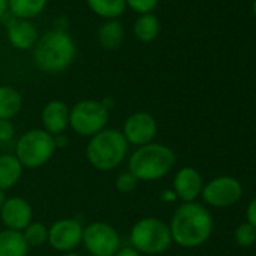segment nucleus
<instances>
[{
    "label": "nucleus",
    "mask_w": 256,
    "mask_h": 256,
    "mask_svg": "<svg viewBox=\"0 0 256 256\" xmlns=\"http://www.w3.org/2000/svg\"><path fill=\"white\" fill-rule=\"evenodd\" d=\"M246 218H247V223H250L252 226L256 228V196L250 200V204L246 210Z\"/></svg>",
    "instance_id": "nucleus-28"
},
{
    "label": "nucleus",
    "mask_w": 256,
    "mask_h": 256,
    "mask_svg": "<svg viewBox=\"0 0 256 256\" xmlns=\"http://www.w3.org/2000/svg\"><path fill=\"white\" fill-rule=\"evenodd\" d=\"M110 110L98 100H82L70 108V128L80 138H92L107 128Z\"/></svg>",
    "instance_id": "nucleus-7"
},
{
    "label": "nucleus",
    "mask_w": 256,
    "mask_h": 256,
    "mask_svg": "<svg viewBox=\"0 0 256 256\" xmlns=\"http://www.w3.org/2000/svg\"><path fill=\"white\" fill-rule=\"evenodd\" d=\"M86 4L94 14L107 20H116L126 10L125 0H86Z\"/></svg>",
    "instance_id": "nucleus-21"
},
{
    "label": "nucleus",
    "mask_w": 256,
    "mask_h": 256,
    "mask_svg": "<svg viewBox=\"0 0 256 256\" xmlns=\"http://www.w3.org/2000/svg\"><path fill=\"white\" fill-rule=\"evenodd\" d=\"M113 256H142L138 250H134L132 246H126V247H120Z\"/></svg>",
    "instance_id": "nucleus-29"
},
{
    "label": "nucleus",
    "mask_w": 256,
    "mask_h": 256,
    "mask_svg": "<svg viewBox=\"0 0 256 256\" xmlns=\"http://www.w3.org/2000/svg\"><path fill=\"white\" fill-rule=\"evenodd\" d=\"M125 5L132 11L144 16V14H151L157 8L158 0H125Z\"/></svg>",
    "instance_id": "nucleus-26"
},
{
    "label": "nucleus",
    "mask_w": 256,
    "mask_h": 256,
    "mask_svg": "<svg viewBox=\"0 0 256 256\" xmlns=\"http://www.w3.org/2000/svg\"><path fill=\"white\" fill-rule=\"evenodd\" d=\"M29 246L23 232L4 229L0 230V256H28Z\"/></svg>",
    "instance_id": "nucleus-17"
},
{
    "label": "nucleus",
    "mask_w": 256,
    "mask_h": 256,
    "mask_svg": "<svg viewBox=\"0 0 256 256\" xmlns=\"http://www.w3.org/2000/svg\"><path fill=\"white\" fill-rule=\"evenodd\" d=\"M23 236H24L29 248L44 246L48 241V228L41 222H32L23 230Z\"/></svg>",
    "instance_id": "nucleus-23"
},
{
    "label": "nucleus",
    "mask_w": 256,
    "mask_h": 256,
    "mask_svg": "<svg viewBox=\"0 0 256 256\" xmlns=\"http://www.w3.org/2000/svg\"><path fill=\"white\" fill-rule=\"evenodd\" d=\"M82 244L92 256H113L120 248V236L112 224L92 222L83 229Z\"/></svg>",
    "instance_id": "nucleus-8"
},
{
    "label": "nucleus",
    "mask_w": 256,
    "mask_h": 256,
    "mask_svg": "<svg viewBox=\"0 0 256 256\" xmlns=\"http://www.w3.org/2000/svg\"><path fill=\"white\" fill-rule=\"evenodd\" d=\"M234 238L240 247H252L256 242V228L244 222L236 226L234 232Z\"/></svg>",
    "instance_id": "nucleus-24"
},
{
    "label": "nucleus",
    "mask_w": 256,
    "mask_h": 256,
    "mask_svg": "<svg viewBox=\"0 0 256 256\" xmlns=\"http://www.w3.org/2000/svg\"><path fill=\"white\" fill-rule=\"evenodd\" d=\"M160 199L164 200V202H174V200H176V196H175V193H174L172 190H164V192L162 193Z\"/></svg>",
    "instance_id": "nucleus-31"
},
{
    "label": "nucleus",
    "mask_w": 256,
    "mask_h": 256,
    "mask_svg": "<svg viewBox=\"0 0 256 256\" xmlns=\"http://www.w3.org/2000/svg\"><path fill=\"white\" fill-rule=\"evenodd\" d=\"M0 220L5 229L23 232L34 222V208L24 198H6L4 206L0 208Z\"/></svg>",
    "instance_id": "nucleus-12"
},
{
    "label": "nucleus",
    "mask_w": 256,
    "mask_h": 256,
    "mask_svg": "<svg viewBox=\"0 0 256 256\" xmlns=\"http://www.w3.org/2000/svg\"><path fill=\"white\" fill-rule=\"evenodd\" d=\"M204 186L205 182L199 170L192 166H184L174 176L172 192L182 204H188L196 202V199L200 198Z\"/></svg>",
    "instance_id": "nucleus-13"
},
{
    "label": "nucleus",
    "mask_w": 256,
    "mask_h": 256,
    "mask_svg": "<svg viewBox=\"0 0 256 256\" xmlns=\"http://www.w3.org/2000/svg\"><path fill=\"white\" fill-rule=\"evenodd\" d=\"M176 164V154L163 144H148L139 146L128 157V172L138 181L154 182L166 175Z\"/></svg>",
    "instance_id": "nucleus-3"
},
{
    "label": "nucleus",
    "mask_w": 256,
    "mask_h": 256,
    "mask_svg": "<svg viewBox=\"0 0 256 256\" xmlns=\"http://www.w3.org/2000/svg\"><path fill=\"white\" fill-rule=\"evenodd\" d=\"M8 40L11 46L17 50H30L38 41V30L35 24L29 20H16L11 26L6 28Z\"/></svg>",
    "instance_id": "nucleus-15"
},
{
    "label": "nucleus",
    "mask_w": 256,
    "mask_h": 256,
    "mask_svg": "<svg viewBox=\"0 0 256 256\" xmlns=\"http://www.w3.org/2000/svg\"><path fill=\"white\" fill-rule=\"evenodd\" d=\"M242 196L241 182L228 175L216 176L205 182L202 190V200L212 208H229L235 205Z\"/></svg>",
    "instance_id": "nucleus-9"
},
{
    "label": "nucleus",
    "mask_w": 256,
    "mask_h": 256,
    "mask_svg": "<svg viewBox=\"0 0 256 256\" xmlns=\"http://www.w3.org/2000/svg\"><path fill=\"white\" fill-rule=\"evenodd\" d=\"M138 184H139V181L130 172H128V170L120 172L116 176V181H114V187H116V190L120 194H128V193L134 192L136 187H138Z\"/></svg>",
    "instance_id": "nucleus-25"
},
{
    "label": "nucleus",
    "mask_w": 256,
    "mask_h": 256,
    "mask_svg": "<svg viewBox=\"0 0 256 256\" xmlns=\"http://www.w3.org/2000/svg\"><path fill=\"white\" fill-rule=\"evenodd\" d=\"M60 256H82V254H78L76 252H66V253H62Z\"/></svg>",
    "instance_id": "nucleus-34"
},
{
    "label": "nucleus",
    "mask_w": 256,
    "mask_h": 256,
    "mask_svg": "<svg viewBox=\"0 0 256 256\" xmlns=\"http://www.w3.org/2000/svg\"><path fill=\"white\" fill-rule=\"evenodd\" d=\"M16 136V126L11 120H0V144H8Z\"/></svg>",
    "instance_id": "nucleus-27"
},
{
    "label": "nucleus",
    "mask_w": 256,
    "mask_h": 256,
    "mask_svg": "<svg viewBox=\"0 0 256 256\" xmlns=\"http://www.w3.org/2000/svg\"><path fill=\"white\" fill-rule=\"evenodd\" d=\"M5 200H6V194H5V192H4V190H0V208L4 206Z\"/></svg>",
    "instance_id": "nucleus-33"
},
{
    "label": "nucleus",
    "mask_w": 256,
    "mask_h": 256,
    "mask_svg": "<svg viewBox=\"0 0 256 256\" xmlns=\"http://www.w3.org/2000/svg\"><path fill=\"white\" fill-rule=\"evenodd\" d=\"M212 228L211 212L198 202L181 204L174 211L169 223L172 242L182 248H194L205 244L212 234Z\"/></svg>",
    "instance_id": "nucleus-1"
},
{
    "label": "nucleus",
    "mask_w": 256,
    "mask_h": 256,
    "mask_svg": "<svg viewBox=\"0 0 256 256\" xmlns=\"http://www.w3.org/2000/svg\"><path fill=\"white\" fill-rule=\"evenodd\" d=\"M6 11H8V0H0V22H2V17L5 16Z\"/></svg>",
    "instance_id": "nucleus-32"
},
{
    "label": "nucleus",
    "mask_w": 256,
    "mask_h": 256,
    "mask_svg": "<svg viewBox=\"0 0 256 256\" xmlns=\"http://www.w3.org/2000/svg\"><path fill=\"white\" fill-rule=\"evenodd\" d=\"M128 145L136 148L152 144L158 133V124L148 112H134L128 116L120 130Z\"/></svg>",
    "instance_id": "nucleus-10"
},
{
    "label": "nucleus",
    "mask_w": 256,
    "mask_h": 256,
    "mask_svg": "<svg viewBox=\"0 0 256 256\" xmlns=\"http://www.w3.org/2000/svg\"><path fill=\"white\" fill-rule=\"evenodd\" d=\"M23 166L14 154L0 156V190H10L18 184L23 175Z\"/></svg>",
    "instance_id": "nucleus-16"
},
{
    "label": "nucleus",
    "mask_w": 256,
    "mask_h": 256,
    "mask_svg": "<svg viewBox=\"0 0 256 256\" xmlns=\"http://www.w3.org/2000/svg\"><path fill=\"white\" fill-rule=\"evenodd\" d=\"M47 5V0H8V11L18 20L38 17Z\"/></svg>",
    "instance_id": "nucleus-20"
},
{
    "label": "nucleus",
    "mask_w": 256,
    "mask_h": 256,
    "mask_svg": "<svg viewBox=\"0 0 256 256\" xmlns=\"http://www.w3.org/2000/svg\"><path fill=\"white\" fill-rule=\"evenodd\" d=\"M42 130L52 136L65 134L70 128V107L60 100L48 101L41 112Z\"/></svg>",
    "instance_id": "nucleus-14"
},
{
    "label": "nucleus",
    "mask_w": 256,
    "mask_h": 256,
    "mask_svg": "<svg viewBox=\"0 0 256 256\" xmlns=\"http://www.w3.org/2000/svg\"><path fill=\"white\" fill-rule=\"evenodd\" d=\"M23 107L22 94L12 86H0V120H11Z\"/></svg>",
    "instance_id": "nucleus-18"
},
{
    "label": "nucleus",
    "mask_w": 256,
    "mask_h": 256,
    "mask_svg": "<svg viewBox=\"0 0 256 256\" xmlns=\"http://www.w3.org/2000/svg\"><path fill=\"white\" fill-rule=\"evenodd\" d=\"M133 32L136 38L142 42L154 41L160 34V22L154 14H144L134 22Z\"/></svg>",
    "instance_id": "nucleus-22"
},
{
    "label": "nucleus",
    "mask_w": 256,
    "mask_h": 256,
    "mask_svg": "<svg viewBox=\"0 0 256 256\" xmlns=\"http://www.w3.org/2000/svg\"><path fill=\"white\" fill-rule=\"evenodd\" d=\"M76 42L66 30L53 29L38 38L34 47V62L47 74H59L76 59Z\"/></svg>",
    "instance_id": "nucleus-2"
},
{
    "label": "nucleus",
    "mask_w": 256,
    "mask_h": 256,
    "mask_svg": "<svg viewBox=\"0 0 256 256\" xmlns=\"http://www.w3.org/2000/svg\"><path fill=\"white\" fill-rule=\"evenodd\" d=\"M125 138L120 130L116 128H104L95 136H92L86 145V158L89 164L98 172H110L122 164L128 156Z\"/></svg>",
    "instance_id": "nucleus-4"
},
{
    "label": "nucleus",
    "mask_w": 256,
    "mask_h": 256,
    "mask_svg": "<svg viewBox=\"0 0 256 256\" xmlns=\"http://www.w3.org/2000/svg\"><path fill=\"white\" fill-rule=\"evenodd\" d=\"M68 136L66 134H59V136H54V144H56V150L58 148H65L68 146Z\"/></svg>",
    "instance_id": "nucleus-30"
},
{
    "label": "nucleus",
    "mask_w": 256,
    "mask_h": 256,
    "mask_svg": "<svg viewBox=\"0 0 256 256\" xmlns=\"http://www.w3.org/2000/svg\"><path fill=\"white\" fill-rule=\"evenodd\" d=\"M125 38L124 26L118 20H107L98 29V42L106 50H116Z\"/></svg>",
    "instance_id": "nucleus-19"
},
{
    "label": "nucleus",
    "mask_w": 256,
    "mask_h": 256,
    "mask_svg": "<svg viewBox=\"0 0 256 256\" xmlns=\"http://www.w3.org/2000/svg\"><path fill=\"white\" fill-rule=\"evenodd\" d=\"M253 11H254V14H256V0H254V5H253Z\"/></svg>",
    "instance_id": "nucleus-35"
},
{
    "label": "nucleus",
    "mask_w": 256,
    "mask_h": 256,
    "mask_svg": "<svg viewBox=\"0 0 256 256\" xmlns=\"http://www.w3.org/2000/svg\"><path fill=\"white\" fill-rule=\"evenodd\" d=\"M130 244L140 254H162L172 244L169 224L157 217H142L130 230Z\"/></svg>",
    "instance_id": "nucleus-5"
},
{
    "label": "nucleus",
    "mask_w": 256,
    "mask_h": 256,
    "mask_svg": "<svg viewBox=\"0 0 256 256\" xmlns=\"http://www.w3.org/2000/svg\"><path fill=\"white\" fill-rule=\"evenodd\" d=\"M54 136L42 128H32L23 133L16 144V157L26 169H38L54 156Z\"/></svg>",
    "instance_id": "nucleus-6"
},
{
    "label": "nucleus",
    "mask_w": 256,
    "mask_h": 256,
    "mask_svg": "<svg viewBox=\"0 0 256 256\" xmlns=\"http://www.w3.org/2000/svg\"><path fill=\"white\" fill-rule=\"evenodd\" d=\"M84 226L78 218L64 217L48 228V244L60 253L74 252L82 244Z\"/></svg>",
    "instance_id": "nucleus-11"
}]
</instances>
